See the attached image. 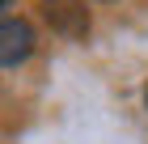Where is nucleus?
Returning <instances> with one entry per match:
<instances>
[{
    "instance_id": "nucleus-1",
    "label": "nucleus",
    "mask_w": 148,
    "mask_h": 144,
    "mask_svg": "<svg viewBox=\"0 0 148 144\" xmlns=\"http://www.w3.org/2000/svg\"><path fill=\"white\" fill-rule=\"evenodd\" d=\"M34 55V25L25 17H0V68H17Z\"/></svg>"
},
{
    "instance_id": "nucleus-3",
    "label": "nucleus",
    "mask_w": 148,
    "mask_h": 144,
    "mask_svg": "<svg viewBox=\"0 0 148 144\" xmlns=\"http://www.w3.org/2000/svg\"><path fill=\"white\" fill-rule=\"evenodd\" d=\"M144 110H148V81H144Z\"/></svg>"
},
{
    "instance_id": "nucleus-4",
    "label": "nucleus",
    "mask_w": 148,
    "mask_h": 144,
    "mask_svg": "<svg viewBox=\"0 0 148 144\" xmlns=\"http://www.w3.org/2000/svg\"><path fill=\"white\" fill-rule=\"evenodd\" d=\"M4 9H9V0H0V13H4Z\"/></svg>"
},
{
    "instance_id": "nucleus-5",
    "label": "nucleus",
    "mask_w": 148,
    "mask_h": 144,
    "mask_svg": "<svg viewBox=\"0 0 148 144\" xmlns=\"http://www.w3.org/2000/svg\"><path fill=\"white\" fill-rule=\"evenodd\" d=\"M97 4H110V0H97Z\"/></svg>"
},
{
    "instance_id": "nucleus-2",
    "label": "nucleus",
    "mask_w": 148,
    "mask_h": 144,
    "mask_svg": "<svg viewBox=\"0 0 148 144\" xmlns=\"http://www.w3.org/2000/svg\"><path fill=\"white\" fill-rule=\"evenodd\" d=\"M42 17L64 38H85L89 34V9H85V0H42Z\"/></svg>"
}]
</instances>
